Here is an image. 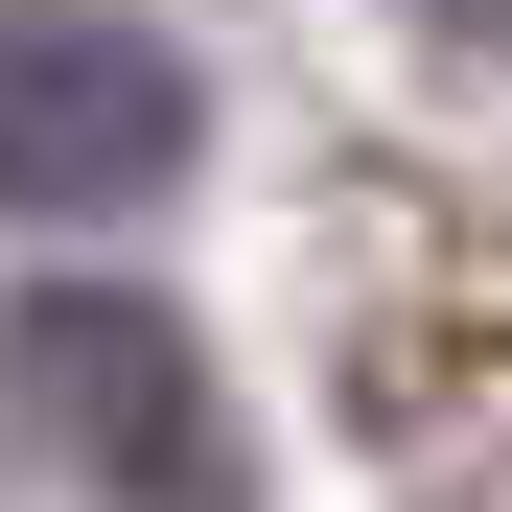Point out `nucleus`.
Returning <instances> with one entry per match:
<instances>
[{
  "mask_svg": "<svg viewBox=\"0 0 512 512\" xmlns=\"http://www.w3.org/2000/svg\"><path fill=\"white\" fill-rule=\"evenodd\" d=\"M0 419L94 512H256V443L187 350V303H140V280H24L0 303Z\"/></svg>",
  "mask_w": 512,
  "mask_h": 512,
  "instance_id": "f257e3e1",
  "label": "nucleus"
},
{
  "mask_svg": "<svg viewBox=\"0 0 512 512\" xmlns=\"http://www.w3.org/2000/svg\"><path fill=\"white\" fill-rule=\"evenodd\" d=\"M187 140H210V94H187L163 24H117V0H0V210H24V233L163 210Z\"/></svg>",
  "mask_w": 512,
  "mask_h": 512,
  "instance_id": "f03ea898",
  "label": "nucleus"
},
{
  "mask_svg": "<svg viewBox=\"0 0 512 512\" xmlns=\"http://www.w3.org/2000/svg\"><path fill=\"white\" fill-rule=\"evenodd\" d=\"M326 373H350L373 443L466 419V396L512 373V233H489V210H443L419 163H373L350 233H326Z\"/></svg>",
  "mask_w": 512,
  "mask_h": 512,
  "instance_id": "7ed1b4c3",
  "label": "nucleus"
},
{
  "mask_svg": "<svg viewBox=\"0 0 512 512\" xmlns=\"http://www.w3.org/2000/svg\"><path fill=\"white\" fill-rule=\"evenodd\" d=\"M443 24H466V47H512V0H443Z\"/></svg>",
  "mask_w": 512,
  "mask_h": 512,
  "instance_id": "20e7f679",
  "label": "nucleus"
}]
</instances>
